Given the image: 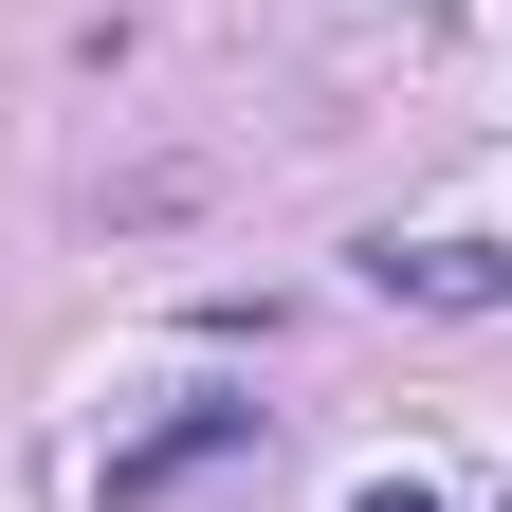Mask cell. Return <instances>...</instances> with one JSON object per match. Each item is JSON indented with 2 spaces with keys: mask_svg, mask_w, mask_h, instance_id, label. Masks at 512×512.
<instances>
[{
  "mask_svg": "<svg viewBox=\"0 0 512 512\" xmlns=\"http://www.w3.org/2000/svg\"><path fill=\"white\" fill-rule=\"evenodd\" d=\"M366 293H403V311H512V256L494 238H366Z\"/></svg>",
  "mask_w": 512,
  "mask_h": 512,
  "instance_id": "6da1fadb",
  "label": "cell"
},
{
  "mask_svg": "<svg viewBox=\"0 0 512 512\" xmlns=\"http://www.w3.org/2000/svg\"><path fill=\"white\" fill-rule=\"evenodd\" d=\"M220 458H256V403H202V421H165V439H128V458H110V512H165L183 476H220Z\"/></svg>",
  "mask_w": 512,
  "mask_h": 512,
  "instance_id": "7a4b0ae2",
  "label": "cell"
},
{
  "mask_svg": "<svg viewBox=\"0 0 512 512\" xmlns=\"http://www.w3.org/2000/svg\"><path fill=\"white\" fill-rule=\"evenodd\" d=\"M348 512H439V494H421V476H366V494H348Z\"/></svg>",
  "mask_w": 512,
  "mask_h": 512,
  "instance_id": "3957f363",
  "label": "cell"
}]
</instances>
